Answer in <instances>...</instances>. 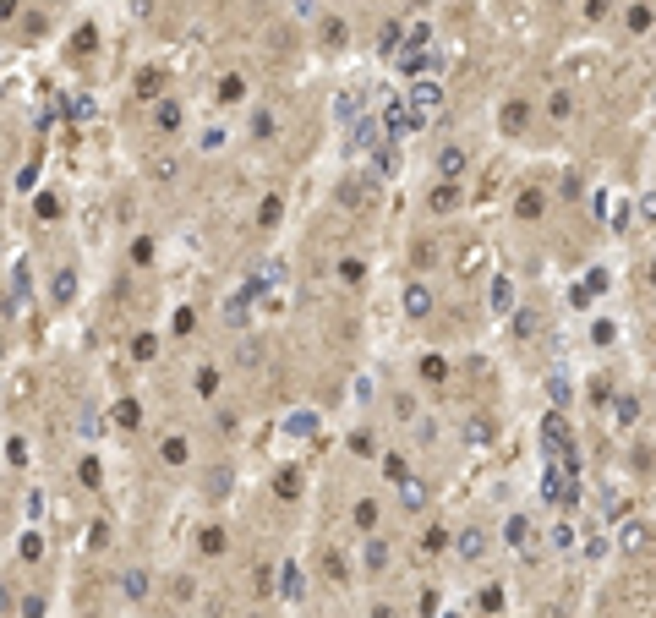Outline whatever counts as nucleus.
I'll return each mask as SVG.
<instances>
[{
  "label": "nucleus",
  "instance_id": "nucleus-1",
  "mask_svg": "<svg viewBox=\"0 0 656 618\" xmlns=\"http://www.w3.org/2000/svg\"><path fill=\"white\" fill-rule=\"evenodd\" d=\"M465 170H471V153H465L459 143L438 148V175H443V181H465Z\"/></svg>",
  "mask_w": 656,
  "mask_h": 618
},
{
  "label": "nucleus",
  "instance_id": "nucleus-2",
  "mask_svg": "<svg viewBox=\"0 0 656 618\" xmlns=\"http://www.w3.org/2000/svg\"><path fill=\"white\" fill-rule=\"evenodd\" d=\"M459 203H465V186H459V181H443V175H438V186L427 192V208H432V214H454Z\"/></svg>",
  "mask_w": 656,
  "mask_h": 618
},
{
  "label": "nucleus",
  "instance_id": "nucleus-3",
  "mask_svg": "<svg viewBox=\"0 0 656 618\" xmlns=\"http://www.w3.org/2000/svg\"><path fill=\"white\" fill-rule=\"evenodd\" d=\"M181 104L175 99H153V132H164V137H175V132H181Z\"/></svg>",
  "mask_w": 656,
  "mask_h": 618
},
{
  "label": "nucleus",
  "instance_id": "nucleus-4",
  "mask_svg": "<svg viewBox=\"0 0 656 618\" xmlns=\"http://www.w3.org/2000/svg\"><path fill=\"white\" fill-rule=\"evenodd\" d=\"M454 553L459 558H481L487 553V531H481V525H465V531L454 536Z\"/></svg>",
  "mask_w": 656,
  "mask_h": 618
},
{
  "label": "nucleus",
  "instance_id": "nucleus-5",
  "mask_svg": "<svg viewBox=\"0 0 656 618\" xmlns=\"http://www.w3.org/2000/svg\"><path fill=\"white\" fill-rule=\"evenodd\" d=\"M361 569H367V575H383V569H389V542H383V536H367V553H361Z\"/></svg>",
  "mask_w": 656,
  "mask_h": 618
},
{
  "label": "nucleus",
  "instance_id": "nucleus-6",
  "mask_svg": "<svg viewBox=\"0 0 656 618\" xmlns=\"http://www.w3.org/2000/svg\"><path fill=\"white\" fill-rule=\"evenodd\" d=\"M405 317H416V323H421V317H432V290H427V285H410V290H405Z\"/></svg>",
  "mask_w": 656,
  "mask_h": 618
},
{
  "label": "nucleus",
  "instance_id": "nucleus-7",
  "mask_svg": "<svg viewBox=\"0 0 656 618\" xmlns=\"http://www.w3.org/2000/svg\"><path fill=\"white\" fill-rule=\"evenodd\" d=\"M492 312H498V317H509V312H514V279H503V274L492 279Z\"/></svg>",
  "mask_w": 656,
  "mask_h": 618
},
{
  "label": "nucleus",
  "instance_id": "nucleus-8",
  "mask_svg": "<svg viewBox=\"0 0 656 618\" xmlns=\"http://www.w3.org/2000/svg\"><path fill=\"white\" fill-rule=\"evenodd\" d=\"M525 115H531V110H525L520 99H509L503 110H498V126H509V137H520V126H525Z\"/></svg>",
  "mask_w": 656,
  "mask_h": 618
},
{
  "label": "nucleus",
  "instance_id": "nucleus-9",
  "mask_svg": "<svg viewBox=\"0 0 656 618\" xmlns=\"http://www.w3.org/2000/svg\"><path fill=\"white\" fill-rule=\"evenodd\" d=\"M541 443H553V449H563V454H574V449H569V427H563V421H558V416H547V421H541Z\"/></svg>",
  "mask_w": 656,
  "mask_h": 618
},
{
  "label": "nucleus",
  "instance_id": "nucleus-10",
  "mask_svg": "<svg viewBox=\"0 0 656 618\" xmlns=\"http://www.w3.org/2000/svg\"><path fill=\"white\" fill-rule=\"evenodd\" d=\"M377 520H383V509H377V498H361V503H356V525H361V531H377Z\"/></svg>",
  "mask_w": 656,
  "mask_h": 618
},
{
  "label": "nucleus",
  "instance_id": "nucleus-11",
  "mask_svg": "<svg viewBox=\"0 0 656 618\" xmlns=\"http://www.w3.org/2000/svg\"><path fill=\"white\" fill-rule=\"evenodd\" d=\"M438 99H443L438 83H416V88H410V110H416V104H421V110H438Z\"/></svg>",
  "mask_w": 656,
  "mask_h": 618
},
{
  "label": "nucleus",
  "instance_id": "nucleus-12",
  "mask_svg": "<svg viewBox=\"0 0 656 618\" xmlns=\"http://www.w3.org/2000/svg\"><path fill=\"white\" fill-rule=\"evenodd\" d=\"M219 99H225V104H241L246 99V77H235V71L219 77Z\"/></svg>",
  "mask_w": 656,
  "mask_h": 618
},
{
  "label": "nucleus",
  "instance_id": "nucleus-13",
  "mask_svg": "<svg viewBox=\"0 0 656 618\" xmlns=\"http://www.w3.org/2000/svg\"><path fill=\"white\" fill-rule=\"evenodd\" d=\"M399 498H405V509H421V503H427V487H421L416 476H405V482H399Z\"/></svg>",
  "mask_w": 656,
  "mask_h": 618
},
{
  "label": "nucleus",
  "instance_id": "nucleus-14",
  "mask_svg": "<svg viewBox=\"0 0 656 618\" xmlns=\"http://www.w3.org/2000/svg\"><path fill=\"white\" fill-rule=\"evenodd\" d=\"M541 192H525V197H520V219H525V225H531V219H541Z\"/></svg>",
  "mask_w": 656,
  "mask_h": 618
},
{
  "label": "nucleus",
  "instance_id": "nucleus-15",
  "mask_svg": "<svg viewBox=\"0 0 656 618\" xmlns=\"http://www.w3.org/2000/svg\"><path fill=\"white\" fill-rule=\"evenodd\" d=\"M175 159H170V153H159V159H153V165H148V175H153V181H175Z\"/></svg>",
  "mask_w": 656,
  "mask_h": 618
},
{
  "label": "nucleus",
  "instance_id": "nucleus-16",
  "mask_svg": "<svg viewBox=\"0 0 656 618\" xmlns=\"http://www.w3.org/2000/svg\"><path fill=\"white\" fill-rule=\"evenodd\" d=\"M274 487H279V498H301V471H279Z\"/></svg>",
  "mask_w": 656,
  "mask_h": 618
},
{
  "label": "nucleus",
  "instance_id": "nucleus-17",
  "mask_svg": "<svg viewBox=\"0 0 656 618\" xmlns=\"http://www.w3.org/2000/svg\"><path fill=\"white\" fill-rule=\"evenodd\" d=\"M509 542H514V547H525V542H531V520H525V515L509 520Z\"/></svg>",
  "mask_w": 656,
  "mask_h": 618
},
{
  "label": "nucleus",
  "instance_id": "nucleus-18",
  "mask_svg": "<svg viewBox=\"0 0 656 618\" xmlns=\"http://www.w3.org/2000/svg\"><path fill=\"white\" fill-rule=\"evenodd\" d=\"M192 383L203 389V400H213V389H219V372H213V367H203V372H197V378H192Z\"/></svg>",
  "mask_w": 656,
  "mask_h": 618
},
{
  "label": "nucleus",
  "instance_id": "nucleus-19",
  "mask_svg": "<svg viewBox=\"0 0 656 618\" xmlns=\"http://www.w3.org/2000/svg\"><path fill=\"white\" fill-rule=\"evenodd\" d=\"M131 263H137V268L153 263V241H148V235H143V241H131Z\"/></svg>",
  "mask_w": 656,
  "mask_h": 618
},
{
  "label": "nucleus",
  "instance_id": "nucleus-20",
  "mask_svg": "<svg viewBox=\"0 0 656 618\" xmlns=\"http://www.w3.org/2000/svg\"><path fill=\"white\" fill-rule=\"evenodd\" d=\"M410 257H416V268H432V257H438V247H432V241H416V247H410Z\"/></svg>",
  "mask_w": 656,
  "mask_h": 618
},
{
  "label": "nucleus",
  "instance_id": "nucleus-21",
  "mask_svg": "<svg viewBox=\"0 0 656 618\" xmlns=\"http://www.w3.org/2000/svg\"><path fill=\"white\" fill-rule=\"evenodd\" d=\"M607 11H613V0H585V22H607Z\"/></svg>",
  "mask_w": 656,
  "mask_h": 618
},
{
  "label": "nucleus",
  "instance_id": "nucleus-22",
  "mask_svg": "<svg viewBox=\"0 0 656 618\" xmlns=\"http://www.w3.org/2000/svg\"><path fill=\"white\" fill-rule=\"evenodd\" d=\"M629 28L645 33V28H651V6H629Z\"/></svg>",
  "mask_w": 656,
  "mask_h": 618
},
{
  "label": "nucleus",
  "instance_id": "nucleus-23",
  "mask_svg": "<svg viewBox=\"0 0 656 618\" xmlns=\"http://www.w3.org/2000/svg\"><path fill=\"white\" fill-rule=\"evenodd\" d=\"M153 351H159V339H153V334H137V345H131V356H137V361H148Z\"/></svg>",
  "mask_w": 656,
  "mask_h": 618
},
{
  "label": "nucleus",
  "instance_id": "nucleus-24",
  "mask_svg": "<svg viewBox=\"0 0 656 618\" xmlns=\"http://www.w3.org/2000/svg\"><path fill=\"white\" fill-rule=\"evenodd\" d=\"M252 137H257V143H268V137H274V115H257V121H252Z\"/></svg>",
  "mask_w": 656,
  "mask_h": 618
},
{
  "label": "nucleus",
  "instance_id": "nucleus-25",
  "mask_svg": "<svg viewBox=\"0 0 656 618\" xmlns=\"http://www.w3.org/2000/svg\"><path fill=\"white\" fill-rule=\"evenodd\" d=\"M164 460H170V465H181V460H186V443H181V438H170V443H164Z\"/></svg>",
  "mask_w": 656,
  "mask_h": 618
},
{
  "label": "nucleus",
  "instance_id": "nucleus-26",
  "mask_svg": "<svg viewBox=\"0 0 656 618\" xmlns=\"http://www.w3.org/2000/svg\"><path fill=\"white\" fill-rule=\"evenodd\" d=\"M623 547H629V553H640V547H645V531H640V525H629V531H623Z\"/></svg>",
  "mask_w": 656,
  "mask_h": 618
},
{
  "label": "nucleus",
  "instance_id": "nucleus-27",
  "mask_svg": "<svg viewBox=\"0 0 656 618\" xmlns=\"http://www.w3.org/2000/svg\"><path fill=\"white\" fill-rule=\"evenodd\" d=\"M257 225H279V197H268V203H263V219H257Z\"/></svg>",
  "mask_w": 656,
  "mask_h": 618
},
{
  "label": "nucleus",
  "instance_id": "nucleus-28",
  "mask_svg": "<svg viewBox=\"0 0 656 618\" xmlns=\"http://www.w3.org/2000/svg\"><path fill=\"white\" fill-rule=\"evenodd\" d=\"M640 214H645V225H656V197H645V203H640Z\"/></svg>",
  "mask_w": 656,
  "mask_h": 618
}]
</instances>
